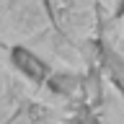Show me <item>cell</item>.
Returning a JSON list of instances; mask_svg holds the SVG:
<instances>
[{"label": "cell", "instance_id": "2", "mask_svg": "<svg viewBox=\"0 0 124 124\" xmlns=\"http://www.w3.org/2000/svg\"><path fill=\"white\" fill-rule=\"evenodd\" d=\"M62 36L88 62L101 65V5L98 0H46Z\"/></svg>", "mask_w": 124, "mask_h": 124}, {"label": "cell", "instance_id": "6", "mask_svg": "<svg viewBox=\"0 0 124 124\" xmlns=\"http://www.w3.org/2000/svg\"><path fill=\"white\" fill-rule=\"evenodd\" d=\"M101 65L124 91V5L101 23Z\"/></svg>", "mask_w": 124, "mask_h": 124}, {"label": "cell", "instance_id": "1", "mask_svg": "<svg viewBox=\"0 0 124 124\" xmlns=\"http://www.w3.org/2000/svg\"><path fill=\"white\" fill-rule=\"evenodd\" d=\"M0 46L31 54L49 75L67 83L88 85L101 67L57 31L46 0H0Z\"/></svg>", "mask_w": 124, "mask_h": 124}, {"label": "cell", "instance_id": "3", "mask_svg": "<svg viewBox=\"0 0 124 124\" xmlns=\"http://www.w3.org/2000/svg\"><path fill=\"white\" fill-rule=\"evenodd\" d=\"M85 116V98L80 93L41 80L36 93L5 124H88Z\"/></svg>", "mask_w": 124, "mask_h": 124}, {"label": "cell", "instance_id": "5", "mask_svg": "<svg viewBox=\"0 0 124 124\" xmlns=\"http://www.w3.org/2000/svg\"><path fill=\"white\" fill-rule=\"evenodd\" d=\"M91 124H124V91L103 65L93 78Z\"/></svg>", "mask_w": 124, "mask_h": 124}, {"label": "cell", "instance_id": "4", "mask_svg": "<svg viewBox=\"0 0 124 124\" xmlns=\"http://www.w3.org/2000/svg\"><path fill=\"white\" fill-rule=\"evenodd\" d=\"M44 78L31 75L13 57V49L0 46V124H5L36 93Z\"/></svg>", "mask_w": 124, "mask_h": 124}, {"label": "cell", "instance_id": "7", "mask_svg": "<svg viewBox=\"0 0 124 124\" xmlns=\"http://www.w3.org/2000/svg\"><path fill=\"white\" fill-rule=\"evenodd\" d=\"M98 5H101V18H111L124 5V0H98Z\"/></svg>", "mask_w": 124, "mask_h": 124}]
</instances>
